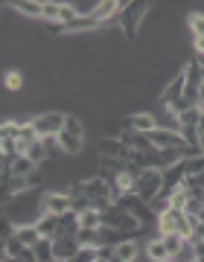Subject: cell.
Wrapping results in <instances>:
<instances>
[{
    "label": "cell",
    "mask_w": 204,
    "mask_h": 262,
    "mask_svg": "<svg viewBox=\"0 0 204 262\" xmlns=\"http://www.w3.org/2000/svg\"><path fill=\"white\" fill-rule=\"evenodd\" d=\"M146 12H149V3H143V0L126 3V6H120V12L114 15V24H120L123 35L129 38V41H137L140 24H143V18H146Z\"/></svg>",
    "instance_id": "obj_1"
},
{
    "label": "cell",
    "mask_w": 204,
    "mask_h": 262,
    "mask_svg": "<svg viewBox=\"0 0 204 262\" xmlns=\"http://www.w3.org/2000/svg\"><path fill=\"white\" fill-rule=\"evenodd\" d=\"M102 225L111 227V230H120V233H126V236L137 233L140 227H143L137 215H131L123 204H111L108 210H102Z\"/></svg>",
    "instance_id": "obj_2"
},
{
    "label": "cell",
    "mask_w": 204,
    "mask_h": 262,
    "mask_svg": "<svg viewBox=\"0 0 204 262\" xmlns=\"http://www.w3.org/2000/svg\"><path fill=\"white\" fill-rule=\"evenodd\" d=\"M137 198H143L146 204H152L155 198L164 192V169H146L137 181H134V189H131Z\"/></svg>",
    "instance_id": "obj_3"
},
{
    "label": "cell",
    "mask_w": 204,
    "mask_h": 262,
    "mask_svg": "<svg viewBox=\"0 0 204 262\" xmlns=\"http://www.w3.org/2000/svg\"><path fill=\"white\" fill-rule=\"evenodd\" d=\"M198 122H201V108H190V111L178 114V134L184 137L187 146H201Z\"/></svg>",
    "instance_id": "obj_4"
},
{
    "label": "cell",
    "mask_w": 204,
    "mask_h": 262,
    "mask_svg": "<svg viewBox=\"0 0 204 262\" xmlns=\"http://www.w3.org/2000/svg\"><path fill=\"white\" fill-rule=\"evenodd\" d=\"M65 120H67V114H62V111H44L38 117H32V125H35L38 137H58L65 131Z\"/></svg>",
    "instance_id": "obj_5"
},
{
    "label": "cell",
    "mask_w": 204,
    "mask_h": 262,
    "mask_svg": "<svg viewBox=\"0 0 204 262\" xmlns=\"http://www.w3.org/2000/svg\"><path fill=\"white\" fill-rule=\"evenodd\" d=\"M41 210L53 215H65L67 210H73V201H70V192H58V189H44L41 195Z\"/></svg>",
    "instance_id": "obj_6"
},
{
    "label": "cell",
    "mask_w": 204,
    "mask_h": 262,
    "mask_svg": "<svg viewBox=\"0 0 204 262\" xmlns=\"http://www.w3.org/2000/svg\"><path fill=\"white\" fill-rule=\"evenodd\" d=\"M96 155H99V158H120V160L129 163L131 149L120 140V137H102V140L96 143Z\"/></svg>",
    "instance_id": "obj_7"
},
{
    "label": "cell",
    "mask_w": 204,
    "mask_h": 262,
    "mask_svg": "<svg viewBox=\"0 0 204 262\" xmlns=\"http://www.w3.org/2000/svg\"><path fill=\"white\" fill-rule=\"evenodd\" d=\"M123 128L140 131V134H149V131L160 128V125H158V117H155V114L137 111V114H129V117H126V120H123Z\"/></svg>",
    "instance_id": "obj_8"
},
{
    "label": "cell",
    "mask_w": 204,
    "mask_h": 262,
    "mask_svg": "<svg viewBox=\"0 0 204 262\" xmlns=\"http://www.w3.org/2000/svg\"><path fill=\"white\" fill-rule=\"evenodd\" d=\"M146 137L152 140L155 149H181L184 146V137L178 131H169V128H155V131H149Z\"/></svg>",
    "instance_id": "obj_9"
},
{
    "label": "cell",
    "mask_w": 204,
    "mask_h": 262,
    "mask_svg": "<svg viewBox=\"0 0 204 262\" xmlns=\"http://www.w3.org/2000/svg\"><path fill=\"white\" fill-rule=\"evenodd\" d=\"M79 248H82V245H79L76 236H56V239H53V256H56L58 262H70L76 253H79Z\"/></svg>",
    "instance_id": "obj_10"
},
{
    "label": "cell",
    "mask_w": 204,
    "mask_h": 262,
    "mask_svg": "<svg viewBox=\"0 0 204 262\" xmlns=\"http://www.w3.org/2000/svg\"><path fill=\"white\" fill-rule=\"evenodd\" d=\"M184 88H187V79H184V70H181V73L172 79V82H167V88L160 91V99H158V102L164 105V108H172V105H175L178 99L184 96Z\"/></svg>",
    "instance_id": "obj_11"
},
{
    "label": "cell",
    "mask_w": 204,
    "mask_h": 262,
    "mask_svg": "<svg viewBox=\"0 0 204 262\" xmlns=\"http://www.w3.org/2000/svg\"><path fill=\"white\" fill-rule=\"evenodd\" d=\"M184 166L178 163V166H172V169H164V192L167 195H172L175 189H181V184H184Z\"/></svg>",
    "instance_id": "obj_12"
},
{
    "label": "cell",
    "mask_w": 204,
    "mask_h": 262,
    "mask_svg": "<svg viewBox=\"0 0 204 262\" xmlns=\"http://www.w3.org/2000/svg\"><path fill=\"white\" fill-rule=\"evenodd\" d=\"M35 172H38V163H32L29 158L18 155V158H15V163H12V169L3 175V178H9V175H15V178H29V175H35Z\"/></svg>",
    "instance_id": "obj_13"
},
{
    "label": "cell",
    "mask_w": 204,
    "mask_h": 262,
    "mask_svg": "<svg viewBox=\"0 0 204 262\" xmlns=\"http://www.w3.org/2000/svg\"><path fill=\"white\" fill-rule=\"evenodd\" d=\"M79 213H73V210H67L62 219H58V233L56 236H79Z\"/></svg>",
    "instance_id": "obj_14"
},
{
    "label": "cell",
    "mask_w": 204,
    "mask_h": 262,
    "mask_svg": "<svg viewBox=\"0 0 204 262\" xmlns=\"http://www.w3.org/2000/svg\"><path fill=\"white\" fill-rule=\"evenodd\" d=\"M58 219L62 215H53V213H44L41 219H38V233L44 236V239H56V233H58Z\"/></svg>",
    "instance_id": "obj_15"
},
{
    "label": "cell",
    "mask_w": 204,
    "mask_h": 262,
    "mask_svg": "<svg viewBox=\"0 0 204 262\" xmlns=\"http://www.w3.org/2000/svg\"><path fill=\"white\" fill-rule=\"evenodd\" d=\"M184 79H187L190 88H204V70H201V64H198L195 58H190V61L184 64Z\"/></svg>",
    "instance_id": "obj_16"
},
{
    "label": "cell",
    "mask_w": 204,
    "mask_h": 262,
    "mask_svg": "<svg viewBox=\"0 0 204 262\" xmlns=\"http://www.w3.org/2000/svg\"><path fill=\"white\" fill-rule=\"evenodd\" d=\"M62 9H65V3H58V0H41V20L58 24L62 20Z\"/></svg>",
    "instance_id": "obj_17"
},
{
    "label": "cell",
    "mask_w": 204,
    "mask_h": 262,
    "mask_svg": "<svg viewBox=\"0 0 204 262\" xmlns=\"http://www.w3.org/2000/svg\"><path fill=\"white\" fill-rule=\"evenodd\" d=\"M12 236H15V239H21V242L27 245V248H35V245L41 242V239H44V236L38 233V227H35V225H27V227H15V230H12Z\"/></svg>",
    "instance_id": "obj_18"
},
{
    "label": "cell",
    "mask_w": 204,
    "mask_h": 262,
    "mask_svg": "<svg viewBox=\"0 0 204 262\" xmlns=\"http://www.w3.org/2000/svg\"><path fill=\"white\" fill-rule=\"evenodd\" d=\"M146 256H149L152 262H167V259H172L160 236H158V239H149V245H146Z\"/></svg>",
    "instance_id": "obj_19"
},
{
    "label": "cell",
    "mask_w": 204,
    "mask_h": 262,
    "mask_svg": "<svg viewBox=\"0 0 204 262\" xmlns=\"http://www.w3.org/2000/svg\"><path fill=\"white\" fill-rule=\"evenodd\" d=\"M79 227H82V230H102V213L99 210H85V213H79Z\"/></svg>",
    "instance_id": "obj_20"
},
{
    "label": "cell",
    "mask_w": 204,
    "mask_h": 262,
    "mask_svg": "<svg viewBox=\"0 0 204 262\" xmlns=\"http://www.w3.org/2000/svg\"><path fill=\"white\" fill-rule=\"evenodd\" d=\"M82 143L85 140H79V137H73V134H67V131H62V134H58V149L65 151V155H79V151H82Z\"/></svg>",
    "instance_id": "obj_21"
},
{
    "label": "cell",
    "mask_w": 204,
    "mask_h": 262,
    "mask_svg": "<svg viewBox=\"0 0 204 262\" xmlns=\"http://www.w3.org/2000/svg\"><path fill=\"white\" fill-rule=\"evenodd\" d=\"M114 251H117V256H120L123 262H134V259H137V253H140V248H137L134 239H126V242H120Z\"/></svg>",
    "instance_id": "obj_22"
},
{
    "label": "cell",
    "mask_w": 204,
    "mask_h": 262,
    "mask_svg": "<svg viewBox=\"0 0 204 262\" xmlns=\"http://www.w3.org/2000/svg\"><path fill=\"white\" fill-rule=\"evenodd\" d=\"M32 253H35L38 262H58L56 256H53V239H41V242L32 248Z\"/></svg>",
    "instance_id": "obj_23"
},
{
    "label": "cell",
    "mask_w": 204,
    "mask_h": 262,
    "mask_svg": "<svg viewBox=\"0 0 204 262\" xmlns=\"http://www.w3.org/2000/svg\"><path fill=\"white\" fill-rule=\"evenodd\" d=\"M21 15H29V18H41V0H21V3H12Z\"/></svg>",
    "instance_id": "obj_24"
},
{
    "label": "cell",
    "mask_w": 204,
    "mask_h": 262,
    "mask_svg": "<svg viewBox=\"0 0 204 262\" xmlns=\"http://www.w3.org/2000/svg\"><path fill=\"white\" fill-rule=\"evenodd\" d=\"M65 131H67V134H73V137H79V140H85V125H82V120H79L76 114H67Z\"/></svg>",
    "instance_id": "obj_25"
},
{
    "label": "cell",
    "mask_w": 204,
    "mask_h": 262,
    "mask_svg": "<svg viewBox=\"0 0 204 262\" xmlns=\"http://www.w3.org/2000/svg\"><path fill=\"white\" fill-rule=\"evenodd\" d=\"M24 82H27V79H24V73H18V70H9L6 79H3V84H6L9 94H18L21 88H24Z\"/></svg>",
    "instance_id": "obj_26"
},
{
    "label": "cell",
    "mask_w": 204,
    "mask_h": 262,
    "mask_svg": "<svg viewBox=\"0 0 204 262\" xmlns=\"http://www.w3.org/2000/svg\"><path fill=\"white\" fill-rule=\"evenodd\" d=\"M160 239H164V245H167V251H169V256H175L178 251H181V248H184V236L181 233H167V236H160Z\"/></svg>",
    "instance_id": "obj_27"
},
{
    "label": "cell",
    "mask_w": 204,
    "mask_h": 262,
    "mask_svg": "<svg viewBox=\"0 0 204 262\" xmlns=\"http://www.w3.org/2000/svg\"><path fill=\"white\" fill-rule=\"evenodd\" d=\"M187 27H190L193 38H201L204 35V12H193V15L187 18Z\"/></svg>",
    "instance_id": "obj_28"
},
{
    "label": "cell",
    "mask_w": 204,
    "mask_h": 262,
    "mask_svg": "<svg viewBox=\"0 0 204 262\" xmlns=\"http://www.w3.org/2000/svg\"><path fill=\"white\" fill-rule=\"evenodd\" d=\"M181 166H184V175H187V178L201 175V172H204V158H190V160H184Z\"/></svg>",
    "instance_id": "obj_29"
},
{
    "label": "cell",
    "mask_w": 204,
    "mask_h": 262,
    "mask_svg": "<svg viewBox=\"0 0 204 262\" xmlns=\"http://www.w3.org/2000/svg\"><path fill=\"white\" fill-rule=\"evenodd\" d=\"M187 204H190L187 189H175V192L169 195V207H172V210H187Z\"/></svg>",
    "instance_id": "obj_30"
},
{
    "label": "cell",
    "mask_w": 204,
    "mask_h": 262,
    "mask_svg": "<svg viewBox=\"0 0 204 262\" xmlns=\"http://www.w3.org/2000/svg\"><path fill=\"white\" fill-rule=\"evenodd\" d=\"M0 137H3V140H18V137H21V122H15V120L3 122V128H0Z\"/></svg>",
    "instance_id": "obj_31"
},
{
    "label": "cell",
    "mask_w": 204,
    "mask_h": 262,
    "mask_svg": "<svg viewBox=\"0 0 204 262\" xmlns=\"http://www.w3.org/2000/svg\"><path fill=\"white\" fill-rule=\"evenodd\" d=\"M70 262H99V248H79Z\"/></svg>",
    "instance_id": "obj_32"
},
{
    "label": "cell",
    "mask_w": 204,
    "mask_h": 262,
    "mask_svg": "<svg viewBox=\"0 0 204 262\" xmlns=\"http://www.w3.org/2000/svg\"><path fill=\"white\" fill-rule=\"evenodd\" d=\"M193 259H195V245L190 242V239H187L184 248H181V251H178L175 256H172V262H193Z\"/></svg>",
    "instance_id": "obj_33"
},
{
    "label": "cell",
    "mask_w": 204,
    "mask_h": 262,
    "mask_svg": "<svg viewBox=\"0 0 204 262\" xmlns=\"http://www.w3.org/2000/svg\"><path fill=\"white\" fill-rule=\"evenodd\" d=\"M193 53H195V56H204V35L201 38H193Z\"/></svg>",
    "instance_id": "obj_34"
},
{
    "label": "cell",
    "mask_w": 204,
    "mask_h": 262,
    "mask_svg": "<svg viewBox=\"0 0 204 262\" xmlns=\"http://www.w3.org/2000/svg\"><path fill=\"white\" fill-rule=\"evenodd\" d=\"M195 245V256H201V259H204V239H201V242H193Z\"/></svg>",
    "instance_id": "obj_35"
},
{
    "label": "cell",
    "mask_w": 204,
    "mask_h": 262,
    "mask_svg": "<svg viewBox=\"0 0 204 262\" xmlns=\"http://www.w3.org/2000/svg\"><path fill=\"white\" fill-rule=\"evenodd\" d=\"M198 108H201V111H204V88H201V91H198Z\"/></svg>",
    "instance_id": "obj_36"
},
{
    "label": "cell",
    "mask_w": 204,
    "mask_h": 262,
    "mask_svg": "<svg viewBox=\"0 0 204 262\" xmlns=\"http://www.w3.org/2000/svg\"><path fill=\"white\" fill-rule=\"evenodd\" d=\"M195 61H198V64H201V70H204V56H193Z\"/></svg>",
    "instance_id": "obj_37"
},
{
    "label": "cell",
    "mask_w": 204,
    "mask_h": 262,
    "mask_svg": "<svg viewBox=\"0 0 204 262\" xmlns=\"http://www.w3.org/2000/svg\"><path fill=\"white\" fill-rule=\"evenodd\" d=\"M193 262H204V259H201V256H195V259H193Z\"/></svg>",
    "instance_id": "obj_38"
},
{
    "label": "cell",
    "mask_w": 204,
    "mask_h": 262,
    "mask_svg": "<svg viewBox=\"0 0 204 262\" xmlns=\"http://www.w3.org/2000/svg\"><path fill=\"white\" fill-rule=\"evenodd\" d=\"M201 158H204V143H201Z\"/></svg>",
    "instance_id": "obj_39"
},
{
    "label": "cell",
    "mask_w": 204,
    "mask_h": 262,
    "mask_svg": "<svg viewBox=\"0 0 204 262\" xmlns=\"http://www.w3.org/2000/svg\"><path fill=\"white\" fill-rule=\"evenodd\" d=\"M167 262H172V259H167Z\"/></svg>",
    "instance_id": "obj_40"
}]
</instances>
